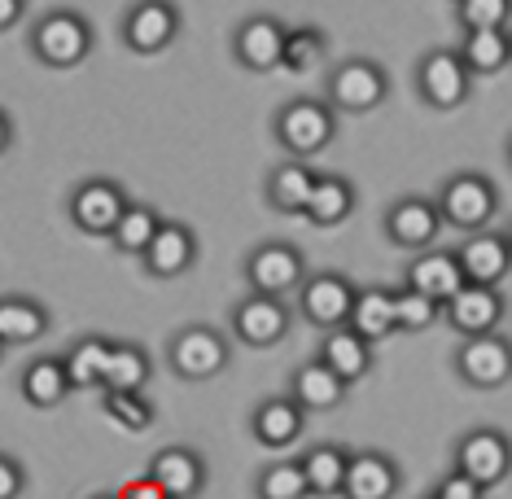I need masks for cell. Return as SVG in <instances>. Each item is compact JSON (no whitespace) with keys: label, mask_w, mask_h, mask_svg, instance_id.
<instances>
[{"label":"cell","mask_w":512,"mask_h":499,"mask_svg":"<svg viewBox=\"0 0 512 499\" xmlns=\"http://www.w3.org/2000/svg\"><path fill=\"white\" fill-rule=\"evenodd\" d=\"M88 499H119V495H114V491H97V495H88Z\"/></svg>","instance_id":"cell-44"},{"label":"cell","mask_w":512,"mask_h":499,"mask_svg":"<svg viewBox=\"0 0 512 499\" xmlns=\"http://www.w3.org/2000/svg\"><path fill=\"white\" fill-rule=\"evenodd\" d=\"M285 44H289V27L276 14H250L232 31V57L250 75L285 71Z\"/></svg>","instance_id":"cell-12"},{"label":"cell","mask_w":512,"mask_h":499,"mask_svg":"<svg viewBox=\"0 0 512 499\" xmlns=\"http://www.w3.org/2000/svg\"><path fill=\"white\" fill-rule=\"evenodd\" d=\"M355 184L346 180V176H320L316 184V197H311V206H307V224H316V228H337V224H346V219L355 215Z\"/></svg>","instance_id":"cell-31"},{"label":"cell","mask_w":512,"mask_h":499,"mask_svg":"<svg viewBox=\"0 0 512 499\" xmlns=\"http://www.w3.org/2000/svg\"><path fill=\"white\" fill-rule=\"evenodd\" d=\"M114 495H119V499H171L154 478H149V473H141V478H127Z\"/></svg>","instance_id":"cell-42"},{"label":"cell","mask_w":512,"mask_h":499,"mask_svg":"<svg viewBox=\"0 0 512 499\" xmlns=\"http://www.w3.org/2000/svg\"><path fill=\"white\" fill-rule=\"evenodd\" d=\"M390 97V79L372 57H346L324 79V101L337 114H372Z\"/></svg>","instance_id":"cell-7"},{"label":"cell","mask_w":512,"mask_h":499,"mask_svg":"<svg viewBox=\"0 0 512 499\" xmlns=\"http://www.w3.org/2000/svg\"><path fill=\"white\" fill-rule=\"evenodd\" d=\"M307 429V412L294 403V394H272V399H259L250 412V434L254 443L267 451H285L294 447Z\"/></svg>","instance_id":"cell-19"},{"label":"cell","mask_w":512,"mask_h":499,"mask_svg":"<svg viewBox=\"0 0 512 499\" xmlns=\"http://www.w3.org/2000/svg\"><path fill=\"white\" fill-rule=\"evenodd\" d=\"M504 232H508V246H512V224H508V228H504Z\"/></svg>","instance_id":"cell-46"},{"label":"cell","mask_w":512,"mask_h":499,"mask_svg":"<svg viewBox=\"0 0 512 499\" xmlns=\"http://www.w3.org/2000/svg\"><path fill=\"white\" fill-rule=\"evenodd\" d=\"M355 298H359V289L346 281L342 272H316V276H307V285L298 289L294 307H298V320H307L311 329L337 333V329L351 324Z\"/></svg>","instance_id":"cell-10"},{"label":"cell","mask_w":512,"mask_h":499,"mask_svg":"<svg viewBox=\"0 0 512 499\" xmlns=\"http://www.w3.org/2000/svg\"><path fill=\"white\" fill-rule=\"evenodd\" d=\"M442 311L447 307H438L434 298H425V294H416V289H394V316H399V333H425L429 324H438L442 320Z\"/></svg>","instance_id":"cell-38"},{"label":"cell","mask_w":512,"mask_h":499,"mask_svg":"<svg viewBox=\"0 0 512 499\" xmlns=\"http://www.w3.org/2000/svg\"><path fill=\"white\" fill-rule=\"evenodd\" d=\"M193 263H197V232L189 224H180V219H167L145 254V272L158 276V281H176Z\"/></svg>","instance_id":"cell-22"},{"label":"cell","mask_w":512,"mask_h":499,"mask_svg":"<svg viewBox=\"0 0 512 499\" xmlns=\"http://www.w3.org/2000/svg\"><path fill=\"white\" fill-rule=\"evenodd\" d=\"M246 276L250 294L263 298H298V289L307 285V254H302L294 241H263L246 254Z\"/></svg>","instance_id":"cell-4"},{"label":"cell","mask_w":512,"mask_h":499,"mask_svg":"<svg viewBox=\"0 0 512 499\" xmlns=\"http://www.w3.org/2000/svg\"><path fill=\"white\" fill-rule=\"evenodd\" d=\"M425 499H486V491H482L477 482L464 478V473L451 469L447 478H438V482H434V491H429Z\"/></svg>","instance_id":"cell-40"},{"label":"cell","mask_w":512,"mask_h":499,"mask_svg":"<svg viewBox=\"0 0 512 499\" xmlns=\"http://www.w3.org/2000/svg\"><path fill=\"white\" fill-rule=\"evenodd\" d=\"M456 18L464 31H504L512 0H456Z\"/></svg>","instance_id":"cell-39"},{"label":"cell","mask_w":512,"mask_h":499,"mask_svg":"<svg viewBox=\"0 0 512 499\" xmlns=\"http://www.w3.org/2000/svg\"><path fill=\"white\" fill-rule=\"evenodd\" d=\"M416 92L429 110H460L473 97V71L464 66L460 49H429L416 62Z\"/></svg>","instance_id":"cell-9"},{"label":"cell","mask_w":512,"mask_h":499,"mask_svg":"<svg viewBox=\"0 0 512 499\" xmlns=\"http://www.w3.org/2000/svg\"><path fill=\"white\" fill-rule=\"evenodd\" d=\"M145 473H149V478H154L171 499H197V495L206 491V460L197 456L193 447H180V443L162 447L158 456L149 460Z\"/></svg>","instance_id":"cell-20"},{"label":"cell","mask_w":512,"mask_h":499,"mask_svg":"<svg viewBox=\"0 0 512 499\" xmlns=\"http://www.w3.org/2000/svg\"><path fill=\"white\" fill-rule=\"evenodd\" d=\"M66 359V373H71L75 390H106V373L114 359V338H101V333H84V338L71 342Z\"/></svg>","instance_id":"cell-29"},{"label":"cell","mask_w":512,"mask_h":499,"mask_svg":"<svg viewBox=\"0 0 512 499\" xmlns=\"http://www.w3.org/2000/svg\"><path fill=\"white\" fill-rule=\"evenodd\" d=\"M162 224H167V219H162L149 202H132V206H127V215H123V224L114 228L110 241H114V250H119V254L145 259L149 246H154V237L162 232Z\"/></svg>","instance_id":"cell-34"},{"label":"cell","mask_w":512,"mask_h":499,"mask_svg":"<svg viewBox=\"0 0 512 499\" xmlns=\"http://www.w3.org/2000/svg\"><path fill=\"white\" fill-rule=\"evenodd\" d=\"M386 237L394 241L399 250H412V254H425L434 250L438 232L447 228L442 224V211H438V197H425V193H403L386 206V219H381Z\"/></svg>","instance_id":"cell-13"},{"label":"cell","mask_w":512,"mask_h":499,"mask_svg":"<svg viewBox=\"0 0 512 499\" xmlns=\"http://www.w3.org/2000/svg\"><path fill=\"white\" fill-rule=\"evenodd\" d=\"M232 364V342L215 324H184L167 342V368L180 381H215Z\"/></svg>","instance_id":"cell-5"},{"label":"cell","mask_w":512,"mask_h":499,"mask_svg":"<svg viewBox=\"0 0 512 499\" xmlns=\"http://www.w3.org/2000/svg\"><path fill=\"white\" fill-rule=\"evenodd\" d=\"M351 456L342 443H316L302 451V473L311 482V495L316 499H342V486H346V473H351Z\"/></svg>","instance_id":"cell-26"},{"label":"cell","mask_w":512,"mask_h":499,"mask_svg":"<svg viewBox=\"0 0 512 499\" xmlns=\"http://www.w3.org/2000/svg\"><path fill=\"white\" fill-rule=\"evenodd\" d=\"M456 259L464 268V281L477 285V289H499L512 272V246H508V232L499 228H486V232H473L456 246Z\"/></svg>","instance_id":"cell-16"},{"label":"cell","mask_w":512,"mask_h":499,"mask_svg":"<svg viewBox=\"0 0 512 499\" xmlns=\"http://www.w3.org/2000/svg\"><path fill=\"white\" fill-rule=\"evenodd\" d=\"M508 316V298L499 289H477V285H464L456 298L447 303L442 320L464 338H486V333H499V324Z\"/></svg>","instance_id":"cell-17"},{"label":"cell","mask_w":512,"mask_h":499,"mask_svg":"<svg viewBox=\"0 0 512 499\" xmlns=\"http://www.w3.org/2000/svg\"><path fill=\"white\" fill-rule=\"evenodd\" d=\"M464 386L473 390H504L512 381V342L504 333H486V338H464L451 355Z\"/></svg>","instance_id":"cell-14"},{"label":"cell","mask_w":512,"mask_h":499,"mask_svg":"<svg viewBox=\"0 0 512 499\" xmlns=\"http://www.w3.org/2000/svg\"><path fill=\"white\" fill-rule=\"evenodd\" d=\"M451 469L477 482L482 491H495L499 482L512 478V438L495 425L464 429L456 438V451H451Z\"/></svg>","instance_id":"cell-6"},{"label":"cell","mask_w":512,"mask_h":499,"mask_svg":"<svg viewBox=\"0 0 512 499\" xmlns=\"http://www.w3.org/2000/svg\"><path fill=\"white\" fill-rule=\"evenodd\" d=\"M399 486H403V473L386 451H355L342 499H394Z\"/></svg>","instance_id":"cell-23"},{"label":"cell","mask_w":512,"mask_h":499,"mask_svg":"<svg viewBox=\"0 0 512 499\" xmlns=\"http://www.w3.org/2000/svg\"><path fill=\"white\" fill-rule=\"evenodd\" d=\"M403 285L416 289V294H425V298H434L438 307H447L469 281H464V268H460L456 250H425V254H416V259L407 263Z\"/></svg>","instance_id":"cell-18"},{"label":"cell","mask_w":512,"mask_h":499,"mask_svg":"<svg viewBox=\"0 0 512 499\" xmlns=\"http://www.w3.org/2000/svg\"><path fill=\"white\" fill-rule=\"evenodd\" d=\"M92 22L79 14L71 5H57V9H44V14L31 22V53L36 62L53 66V71H75L92 57Z\"/></svg>","instance_id":"cell-2"},{"label":"cell","mask_w":512,"mask_h":499,"mask_svg":"<svg viewBox=\"0 0 512 499\" xmlns=\"http://www.w3.org/2000/svg\"><path fill=\"white\" fill-rule=\"evenodd\" d=\"M316 359L324 368H333L346 386H355V381H364L372 373V342H364L355 329H337V333H324Z\"/></svg>","instance_id":"cell-28"},{"label":"cell","mask_w":512,"mask_h":499,"mask_svg":"<svg viewBox=\"0 0 512 499\" xmlns=\"http://www.w3.org/2000/svg\"><path fill=\"white\" fill-rule=\"evenodd\" d=\"M154 381V364H149L141 342H114V359L106 373V390L101 394H145Z\"/></svg>","instance_id":"cell-32"},{"label":"cell","mask_w":512,"mask_h":499,"mask_svg":"<svg viewBox=\"0 0 512 499\" xmlns=\"http://www.w3.org/2000/svg\"><path fill=\"white\" fill-rule=\"evenodd\" d=\"M49 307L27 294H5L0 298V342L5 346H31L49 333Z\"/></svg>","instance_id":"cell-27"},{"label":"cell","mask_w":512,"mask_h":499,"mask_svg":"<svg viewBox=\"0 0 512 499\" xmlns=\"http://www.w3.org/2000/svg\"><path fill=\"white\" fill-rule=\"evenodd\" d=\"M75 386H71V373H66V359L62 355H40L22 368L18 377V394L31 403V408H57Z\"/></svg>","instance_id":"cell-25"},{"label":"cell","mask_w":512,"mask_h":499,"mask_svg":"<svg viewBox=\"0 0 512 499\" xmlns=\"http://www.w3.org/2000/svg\"><path fill=\"white\" fill-rule=\"evenodd\" d=\"M272 136L285 158L311 162L337 141V110L324 97H289L272 119Z\"/></svg>","instance_id":"cell-1"},{"label":"cell","mask_w":512,"mask_h":499,"mask_svg":"<svg viewBox=\"0 0 512 499\" xmlns=\"http://www.w3.org/2000/svg\"><path fill=\"white\" fill-rule=\"evenodd\" d=\"M180 27H184V14L171 0H141V5H132L123 14V44L132 53H141V57H154L162 49H171L180 36Z\"/></svg>","instance_id":"cell-15"},{"label":"cell","mask_w":512,"mask_h":499,"mask_svg":"<svg viewBox=\"0 0 512 499\" xmlns=\"http://www.w3.org/2000/svg\"><path fill=\"white\" fill-rule=\"evenodd\" d=\"M329 57V36L320 27H289V44H285V71L289 75H311L316 66H324Z\"/></svg>","instance_id":"cell-36"},{"label":"cell","mask_w":512,"mask_h":499,"mask_svg":"<svg viewBox=\"0 0 512 499\" xmlns=\"http://www.w3.org/2000/svg\"><path fill=\"white\" fill-rule=\"evenodd\" d=\"M127 206L132 197L119 180H106V176H92L84 184H75L71 197H66V215L71 224L84 232V237H114V228L123 224Z\"/></svg>","instance_id":"cell-8"},{"label":"cell","mask_w":512,"mask_h":499,"mask_svg":"<svg viewBox=\"0 0 512 499\" xmlns=\"http://www.w3.org/2000/svg\"><path fill=\"white\" fill-rule=\"evenodd\" d=\"M22 491H27V469L5 451L0 456V499H22Z\"/></svg>","instance_id":"cell-41"},{"label":"cell","mask_w":512,"mask_h":499,"mask_svg":"<svg viewBox=\"0 0 512 499\" xmlns=\"http://www.w3.org/2000/svg\"><path fill=\"white\" fill-rule=\"evenodd\" d=\"M22 14H27V0H0V31L18 27Z\"/></svg>","instance_id":"cell-43"},{"label":"cell","mask_w":512,"mask_h":499,"mask_svg":"<svg viewBox=\"0 0 512 499\" xmlns=\"http://www.w3.org/2000/svg\"><path fill=\"white\" fill-rule=\"evenodd\" d=\"M254 499H311V482L302 473V460H276L259 469Z\"/></svg>","instance_id":"cell-35"},{"label":"cell","mask_w":512,"mask_h":499,"mask_svg":"<svg viewBox=\"0 0 512 499\" xmlns=\"http://www.w3.org/2000/svg\"><path fill=\"white\" fill-rule=\"evenodd\" d=\"M101 412H106V421L127 429V434L154 429V421H158V408L149 394H106V399H101Z\"/></svg>","instance_id":"cell-37"},{"label":"cell","mask_w":512,"mask_h":499,"mask_svg":"<svg viewBox=\"0 0 512 499\" xmlns=\"http://www.w3.org/2000/svg\"><path fill=\"white\" fill-rule=\"evenodd\" d=\"M316 184H320V171L311 167V162H276L272 176H267V206H272L276 215H307L311 197H316Z\"/></svg>","instance_id":"cell-21"},{"label":"cell","mask_w":512,"mask_h":499,"mask_svg":"<svg viewBox=\"0 0 512 499\" xmlns=\"http://www.w3.org/2000/svg\"><path fill=\"white\" fill-rule=\"evenodd\" d=\"M438 211L442 224L456 228L460 237H473V232H486L499 215V189L491 176L482 171H456L438 184Z\"/></svg>","instance_id":"cell-3"},{"label":"cell","mask_w":512,"mask_h":499,"mask_svg":"<svg viewBox=\"0 0 512 499\" xmlns=\"http://www.w3.org/2000/svg\"><path fill=\"white\" fill-rule=\"evenodd\" d=\"M346 329H355L364 342H386L399 333V316H394V289H381V285H368L359 289L355 298V311H351V324Z\"/></svg>","instance_id":"cell-30"},{"label":"cell","mask_w":512,"mask_h":499,"mask_svg":"<svg viewBox=\"0 0 512 499\" xmlns=\"http://www.w3.org/2000/svg\"><path fill=\"white\" fill-rule=\"evenodd\" d=\"M298 320V307H289V298H263V294H250L232 307V338L246 342L250 351H272L289 338Z\"/></svg>","instance_id":"cell-11"},{"label":"cell","mask_w":512,"mask_h":499,"mask_svg":"<svg viewBox=\"0 0 512 499\" xmlns=\"http://www.w3.org/2000/svg\"><path fill=\"white\" fill-rule=\"evenodd\" d=\"M346 381L333 373V368H324L320 359H307V364H298L294 373H289V394H294V403L302 412H333L346 403Z\"/></svg>","instance_id":"cell-24"},{"label":"cell","mask_w":512,"mask_h":499,"mask_svg":"<svg viewBox=\"0 0 512 499\" xmlns=\"http://www.w3.org/2000/svg\"><path fill=\"white\" fill-rule=\"evenodd\" d=\"M460 57L473 75H499L512 66V36L508 31H464Z\"/></svg>","instance_id":"cell-33"},{"label":"cell","mask_w":512,"mask_h":499,"mask_svg":"<svg viewBox=\"0 0 512 499\" xmlns=\"http://www.w3.org/2000/svg\"><path fill=\"white\" fill-rule=\"evenodd\" d=\"M508 167H512V136H508Z\"/></svg>","instance_id":"cell-45"}]
</instances>
